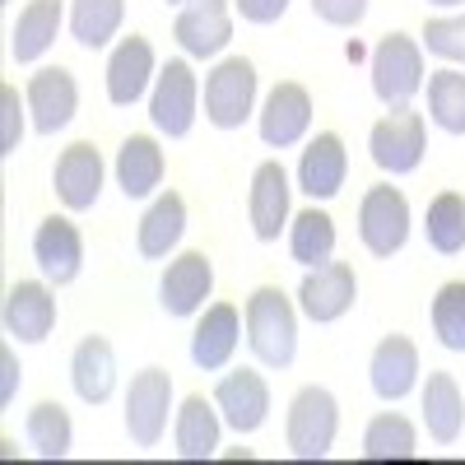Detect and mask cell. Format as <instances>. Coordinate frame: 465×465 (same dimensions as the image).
<instances>
[{"mask_svg": "<svg viewBox=\"0 0 465 465\" xmlns=\"http://www.w3.org/2000/svg\"><path fill=\"white\" fill-rule=\"evenodd\" d=\"M242 326H247V349L256 354L261 368H289L298 359V307L284 298V289L261 284L252 289L242 307Z\"/></svg>", "mask_w": 465, "mask_h": 465, "instance_id": "obj_1", "label": "cell"}, {"mask_svg": "<svg viewBox=\"0 0 465 465\" xmlns=\"http://www.w3.org/2000/svg\"><path fill=\"white\" fill-rule=\"evenodd\" d=\"M368 74H372V94L386 112L410 107L419 98V89L429 84V74H423V43H414L405 33H386L372 47Z\"/></svg>", "mask_w": 465, "mask_h": 465, "instance_id": "obj_2", "label": "cell"}, {"mask_svg": "<svg viewBox=\"0 0 465 465\" xmlns=\"http://www.w3.org/2000/svg\"><path fill=\"white\" fill-rule=\"evenodd\" d=\"M340 433V401L326 386H302L289 401V419H284V438L289 451L298 460H326Z\"/></svg>", "mask_w": 465, "mask_h": 465, "instance_id": "obj_3", "label": "cell"}, {"mask_svg": "<svg viewBox=\"0 0 465 465\" xmlns=\"http://www.w3.org/2000/svg\"><path fill=\"white\" fill-rule=\"evenodd\" d=\"M196 116H201V80L191 70V61L177 56L159 70V80L149 89V122L168 140H186Z\"/></svg>", "mask_w": 465, "mask_h": 465, "instance_id": "obj_4", "label": "cell"}, {"mask_svg": "<svg viewBox=\"0 0 465 465\" xmlns=\"http://www.w3.org/2000/svg\"><path fill=\"white\" fill-rule=\"evenodd\" d=\"M205 122L219 131H238L256 112V65L247 56H223L205 74Z\"/></svg>", "mask_w": 465, "mask_h": 465, "instance_id": "obj_5", "label": "cell"}, {"mask_svg": "<svg viewBox=\"0 0 465 465\" xmlns=\"http://www.w3.org/2000/svg\"><path fill=\"white\" fill-rule=\"evenodd\" d=\"M423 149H429V135H423V116L410 107H391L381 122L368 131V153L381 173L391 177H410L423 163Z\"/></svg>", "mask_w": 465, "mask_h": 465, "instance_id": "obj_6", "label": "cell"}, {"mask_svg": "<svg viewBox=\"0 0 465 465\" xmlns=\"http://www.w3.org/2000/svg\"><path fill=\"white\" fill-rule=\"evenodd\" d=\"M173 414V377L163 368H144L131 377L126 391V433L135 447H159Z\"/></svg>", "mask_w": 465, "mask_h": 465, "instance_id": "obj_7", "label": "cell"}, {"mask_svg": "<svg viewBox=\"0 0 465 465\" xmlns=\"http://www.w3.org/2000/svg\"><path fill=\"white\" fill-rule=\"evenodd\" d=\"M359 238L372 256L391 261L410 242V201L396 186H368V196L359 205Z\"/></svg>", "mask_w": 465, "mask_h": 465, "instance_id": "obj_8", "label": "cell"}, {"mask_svg": "<svg viewBox=\"0 0 465 465\" xmlns=\"http://www.w3.org/2000/svg\"><path fill=\"white\" fill-rule=\"evenodd\" d=\"M354 302H359V275L349 261H326L317 270H307L298 284V312L317 326L340 322Z\"/></svg>", "mask_w": 465, "mask_h": 465, "instance_id": "obj_9", "label": "cell"}, {"mask_svg": "<svg viewBox=\"0 0 465 465\" xmlns=\"http://www.w3.org/2000/svg\"><path fill=\"white\" fill-rule=\"evenodd\" d=\"M103 177H107V163H103V153L98 144L80 140V144H70L56 168H52V191H56V201L70 210V214H84L98 205L103 196Z\"/></svg>", "mask_w": 465, "mask_h": 465, "instance_id": "obj_10", "label": "cell"}, {"mask_svg": "<svg viewBox=\"0 0 465 465\" xmlns=\"http://www.w3.org/2000/svg\"><path fill=\"white\" fill-rule=\"evenodd\" d=\"M33 261L37 270H43V280L52 289H65L80 280V270H84V238H80V228H74L65 214H52L37 223L33 232Z\"/></svg>", "mask_w": 465, "mask_h": 465, "instance_id": "obj_11", "label": "cell"}, {"mask_svg": "<svg viewBox=\"0 0 465 465\" xmlns=\"http://www.w3.org/2000/svg\"><path fill=\"white\" fill-rule=\"evenodd\" d=\"M24 103H28V116H33V131L56 135L74 122V112H80V84H74V74L65 65H47L28 80Z\"/></svg>", "mask_w": 465, "mask_h": 465, "instance_id": "obj_12", "label": "cell"}, {"mask_svg": "<svg viewBox=\"0 0 465 465\" xmlns=\"http://www.w3.org/2000/svg\"><path fill=\"white\" fill-rule=\"evenodd\" d=\"M0 322H5L10 340L43 344L56 331V293H52V284L47 280H19V284H10Z\"/></svg>", "mask_w": 465, "mask_h": 465, "instance_id": "obj_13", "label": "cell"}, {"mask_svg": "<svg viewBox=\"0 0 465 465\" xmlns=\"http://www.w3.org/2000/svg\"><path fill=\"white\" fill-rule=\"evenodd\" d=\"M153 80H159V56H153L149 37H140V33L122 37L107 56V98H112V107H135L149 94Z\"/></svg>", "mask_w": 465, "mask_h": 465, "instance_id": "obj_14", "label": "cell"}, {"mask_svg": "<svg viewBox=\"0 0 465 465\" xmlns=\"http://www.w3.org/2000/svg\"><path fill=\"white\" fill-rule=\"evenodd\" d=\"M256 131H261V140L270 149L298 144L307 131H312V98H307V89L293 84V80L275 84V89L265 94L261 112H256Z\"/></svg>", "mask_w": 465, "mask_h": 465, "instance_id": "obj_15", "label": "cell"}, {"mask_svg": "<svg viewBox=\"0 0 465 465\" xmlns=\"http://www.w3.org/2000/svg\"><path fill=\"white\" fill-rule=\"evenodd\" d=\"M242 312L232 302H210L196 331H191V363H196L201 372H223L232 363V354H238L242 344Z\"/></svg>", "mask_w": 465, "mask_h": 465, "instance_id": "obj_16", "label": "cell"}, {"mask_svg": "<svg viewBox=\"0 0 465 465\" xmlns=\"http://www.w3.org/2000/svg\"><path fill=\"white\" fill-rule=\"evenodd\" d=\"M214 293V265L205 252H182L168 261L163 280H159V302L168 317H196L205 312V298Z\"/></svg>", "mask_w": 465, "mask_h": 465, "instance_id": "obj_17", "label": "cell"}, {"mask_svg": "<svg viewBox=\"0 0 465 465\" xmlns=\"http://www.w3.org/2000/svg\"><path fill=\"white\" fill-rule=\"evenodd\" d=\"M214 405L223 414V429L232 433H256L261 423L270 419V386L261 372L238 368V372H223L214 381Z\"/></svg>", "mask_w": 465, "mask_h": 465, "instance_id": "obj_18", "label": "cell"}, {"mask_svg": "<svg viewBox=\"0 0 465 465\" xmlns=\"http://www.w3.org/2000/svg\"><path fill=\"white\" fill-rule=\"evenodd\" d=\"M289 173L284 163L265 159L256 173H252V191H247V219H252V232L256 242H280V232L289 228Z\"/></svg>", "mask_w": 465, "mask_h": 465, "instance_id": "obj_19", "label": "cell"}, {"mask_svg": "<svg viewBox=\"0 0 465 465\" xmlns=\"http://www.w3.org/2000/svg\"><path fill=\"white\" fill-rule=\"evenodd\" d=\"M173 37L177 47L186 56H219L228 43H232V10L228 0H191V5H182L177 24H173Z\"/></svg>", "mask_w": 465, "mask_h": 465, "instance_id": "obj_20", "label": "cell"}, {"mask_svg": "<svg viewBox=\"0 0 465 465\" xmlns=\"http://www.w3.org/2000/svg\"><path fill=\"white\" fill-rule=\"evenodd\" d=\"M344 177H349V153H344V140L335 131H322L317 140H307L302 159H298V191L312 201H335L344 191Z\"/></svg>", "mask_w": 465, "mask_h": 465, "instance_id": "obj_21", "label": "cell"}, {"mask_svg": "<svg viewBox=\"0 0 465 465\" xmlns=\"http://www.w3.org/2000/svg\"><path fill=\"white\" fill-rule=\"evenodd\" d=\"M368 381H372L377 401H386V405L405 401L419 386V349H414V340L410 335H386L368 359Z\"/></svg>", "mask_w": 465, "mask_h": 465, "instance_id": "obj_22", "label": "cell"}, {"mask_svg": "<svg viewBox=\"0 0 465 465\" xmlns=\"http://www.w3.org/2000/svg\"><path fill=\"white\" fill-rule=\"evenodd\" d=\"M219 433H223V414L214 405V396H186L177 405V419H173V451L182 460H210L219 451Z\"/></svg>", "mask_w": 465, "mask_h": 465, "instance_id": "obj_23", "label": "cell"}, {"mask_svg": "<svg viewBox=\"0 0 465 465\" xmlns=\"http://www.w3.org/2000/svg\"><path fill=\"white\" fill-rule=\"evenodd\" d=\"M70 381L84 405H107L116 391V354L103 335H84L70 354Z\"/></svg>", "mask_w": 465, "mask_h": 465, "instance_id": "obj_24", "label": "cell"}, {"mask_svg": "<svg viewBox=\"0 0 465 465\" xmlns=\"http://www.w3.org/2000/svg\"><path fill=\"white\" fill-rule=\"evenodd\" d=\"M116 186L126 201H149L163 182V149L153 135H126L116 149Z\"/></svg>", "mask_w": 465, "mask_h": 465, "instance_id": "obj_25", "label": "cell"}, {"mask_svg": "<svg viewBox=\"0 0 465 465\" xmlns=\"http://www.w3.org/2000/svg\"><path fill=\"white\" fill-rule=\"evenodd\" d=\"M61 19H65L61 0H28L15 19V28H10V56L19 65L43 61L56 43V33H61Z\"/></svg>", "mask_w": 465, "mask_h": 465, "instance_id": "obj_26", "label": "cell"}, {"mask_svg": "<svg viewBox=\"0 0 465 465\" xmlns=\"http://www.w3.org/2000/svg\"><path fill=\"white\" fill-rule=\"evenodd\" d=\"M423 429L438 447H451L465 433V396L451 372H429L423 386Z\"/></svg>", "mask_w": 465, "mask_h": 465, "instance_id": "obj_27", "label": "cell"}, {"mask_svg": "<svg viewBox=\"0 0 465 465\" xmlns=\"http://www.w3.org/2000/svg\"><path fill=\"white\" fill-rule=\"evenodd\" d=\"M186 232V201L177 191H163V196H153V205L144 210L140 219V232H135V247L144 261H163Z\"/></svg>", "mask_w": 465, "mask_h": 465, "instance_id": "obj_28", "label": "cell"}, {"mask_svg": "<svg viewBox=\"0 0 465 465\" xmlns=\"http://www.w3.org/2000/svg\"><path fill=\"white\" fill-rule=\"evenodd\" d=\"M289 256L302 270H317L326 261H335V219L326 210H302L289 219Z\"/></svg>", "mask_w": 465, "mask_h": 465, "instance_id": "obj_29", "label": "cell"}, {"mask_svg": "<svg viewBox=\"0 0 465 465\" xmlns=\"http://www.w3.org/2000/svg\"><path fill=\"white\" fill-rule=\"evenodd\" d=\"M126 19V0H70V37L89 52H103Z\"/></svg>", "mask_w": 465, "mask_h": 465, "instance_id": "obj_30", "label": "cell"}, {"mask_svg": "<svg viewBox=\"0 0 465 465\" xmlns=\"http://www.w3.org/2000/svg\"><path fill=\"white\" fill-rule=\"evenodd\" d=\"M24 433H28L33 456H43V460H65L70 447H74V429H70V414H65L61 401L33 405V410H28V423H24Z\"/></svg>", "mask_w": 465, "mask_h": 465, "instance_id": "obj_31", "label": "cell"}, {"mask_svg": "<svg viewBox=\"0 0 465 465\" xmlns=\"http://www.w3.org/2000/svg\"><path fill=\"white\" fill-rule=\"evenodd\" d=\"M419 456V433H414V423L396 410H386L368 423V433H363V460H410Z\"/></svg>", "mask_w": 465, "mask_h": 465, "instance_id": "obj_32", "label": "cell"}, {"mask_svg": "<svg viewBox=\"0 0 465 465\" xmlns=\"http://www.w3.org/2000/svg\"><path fill=\"white\" fill-rule=\"evenodd\" d=\"M423 238H429L438 256H460L465 252V196L442 191L429 205V214H423Z\"/></svg>", "mask_w": 465, "mask_h": 465, "instance_id": "obj_33", "label": "cell"}, {"mask_svg": "<svg viewBox=\"0 0 465 465\" xmlns=\"http://www.w3.org/2000/svg\"><path fill=\"white\" fill-rule=\"evenodd\" d=\"M429 116L447 135H465V74L460 70H433L429 74Z\"/></svg>", "mask_w": 465, "mask_h": 465, "instance_id": "obj_34", "label": "cell"}, {"mask_svg": "<svg viewBox=\"0 0 465 465\" xmlns=\"http://www.w3.org/2000/svg\"><path fill=\"white\" fill-rule=\"evenodd\" d=\"M429 322H433V335H438L442 349H451V354H465V280H447V284L433 293Z\"/></svg>", "mask_w": 465, "mask_h": 465, "instance_id": "obj_35", "label": "cell"}, {"mask_svg": "<svg viewBox=\"0 0 465 465\" xmlns=\"http://www.w3.org/2000/svg\"><path fill=\"white\" fill-rule=\"evenodd\" d=\"M423 52L438 56V61H451V65H465V15H451V19H429L423 24Z\"/></svg>", "mask_w": 465, "mask_h": 465, "instance_id": "obj_36", "label": "cell"}, {"mask_svg": "<svg viewBox=\"0 0 465 465\" xmlns=\"http://www.w3.org/2000/svg\"><path fill=\"white\" fill-rule=\"evenodd\" d=\"M24 112L28 103H19L15 84H0V159H10L24 140Z\"/></svg>", "mask_w": 465, "mask_h": 465, "instance_id": "obj_37", "label": "cell"}, {"mask_svg": "<svg viewBox=\"0 0 465 465\" xmlns=\"http://www.w3.org/2000/svg\"><path fill=\"white\" fill-rule=\"evenodd\" d=\"M312 15L331 28H359L368 15V0H312Z\"/></svg>", "mask_w": 465, "mask_h": 465, "instance_id": "obj_38", "label": "cell"}, {"mask_svg": "<svg viewBox=\"0 0 465 465\" xmlns=\"http://www.w3.org/2000/svg\"><path fill=\"white\" fill-rule=\"evenodd\" d=\"M232 10H238L247 24L265 28V24H280V19H284L289 0H232Z\"/></svg>", "mask_w": 465, "mask_h": 465, "instance_id": "obj_39", "label": "cell"}, {"mask_svg": "<svg viewBox=\"0 0 465 465\" xmlns=\"http://www.w3.org/2000/svg\"><path fill=\"white\" fill-rule=\"evenodd\" d=\"M19 381H24V368H19V359H15V349L10 344H0V405H15V396H19Z\"/></svg>", "mask_w": 465, "mask_h": 465, "instance_id": "obj_40", "label": "cell"}, {"mask_svg": "<svg viewBox=\"0 0 465 465\" xmlns=\"http://www.w3.org/2000/svg\"><path fill=\"white\" fill-rule=\"evenodd\" d=\"M429 5H438V10H456V5H465V0H429Z\"/></svg>", "mask_w": 465, "mask_h": 465, "instance_id": "obj_41", "label": "cell"}, {"mask_svg": "<svg viewBox=\"0 0 465 465\" xmlns=\"http://www.w3.org/2000/svg\"><path fill=\"white\" fill-rule=\"evenodd\" d=\"M163 5H191V0H163Z\"/></svg>", "mask_w": 465, "mask_h": 465, "instance_id": "obj_42", "label": "cell"}]
</instances>
